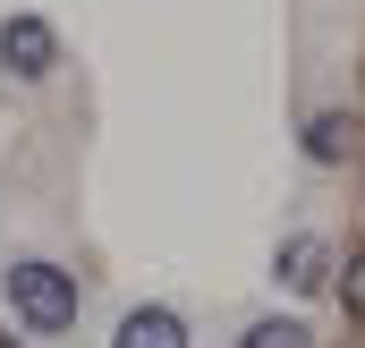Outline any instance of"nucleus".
I'll list each match as a JSON object with an SVG mask.
<instances>
[{
	"label": "nucleus",
	"instance_id": "1",
	"mask_svg": "<svg viewBox=\"0 0 365 348\" xmlns=\"http://www.w3.org/2000/svg\"><path fill=\"white\" fill-rule=\"evenodd\" d=\"M9 306L34 332H68L77 323V272H60V263H9Z\"/></svg>",
	"mask_w": 365,
	"mask_h": 348
},
{
	"label": "nucleus",
	"instance_id": "2",
	"mask_svg": "<svg viewBox=\"0 0 365 348\" xmlns=\"http://www.w3.org/2000/svg\"><path fill=\"white\" fill-rule=\"evenodd\" d=\"M51 60H60V34H51L43 17H9V26H0V68H9V77L34 86V77H51Z\"/></svg>",
	"mask_w": 365,
	"mask_h": 348
},
{
	"label": "nucleus",
	"instance_id": "3",
	"mask_svg": "<svg viewBox=\"0 0 365 348\" xmlns=\"http://www.w3.org/2000/svg\"><path fill=\"white\" fill-rule=\"evenodd\" d=\"M110 348H187V323L170 306H136V314H119V340Z\"/></svg>",
	"mask_w": 365,
	"mask_h": 348
},
{
	"label": "nucleus",
	"instance_id": "4",
	"mask_svg": "<svg viewBox=\"0 0 365 348\" xmlns=\"http://www.w3.org/2000/svg\"><path fill=\"white\" fill-rule=\"evenodd\" d=\"M280 280H289V289H323V280H331V247H323V238H289V247H280Z\"/></svg>",
	"mask_w": 365,
	"mask_h": 348
},
{
	"label": "nucleus",
	"instance_id": "5",
	"mask_svg": "<svg viewBox=\"0 0 365 348\" xmlns=\"http://www.w3.org/2000/svg\"><path fill=\"white\" fill-rule=\"evenodd\" d=\"M349 136H357V128H349L340 111H323V119L306 128V153H314V162H340V153H349Z\"/></svg>",
	"mask_w": 365,
	"mask_h": 348
},
{
	"label": "nucleus",
	"instance_id": "6",
	"mask_svg": "<svg viewBox=\"0 0 365 348\" xmlns=\"http://www.w3.org/2000/svg\"><path fill=\"white\" fill-rule=\"evenodd\" d=\"M247 348H314V340H306V323H280V314H272V323L247 332Z\"/></svg>",
	"mask_w": 365,
	"mask_h": 348
},
{
	"label": "nucleus",
	"instance_id": "7",
	"mask_svg": "<svg viewBox=\"0 0 365 348\" xmlns=\"http://www.w3.org/2000/svg\"><path fill=\"white\" fill-rule=\"evenodd\" d=\"M340 297H349V314H365V247L349 255V272H340Z\"/></svg>",
	"mask_w": 365,
	"mask_h": 348
},
{
	"label": "nucleus",
	"instance_id": "8",
	"mask_svg": "<svg viewBox=\"0 0 365 348\" xmlns=\"http://www.w3.org/2000/svg\"><path fill=\"white\" fill-rule=\"evenodd\" d=\"M0 348H17V340H0Z\"/></svg>",
	"mask_w": 365,
	"mask_h": 348
}]
</instances>
